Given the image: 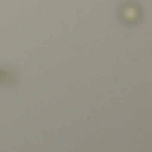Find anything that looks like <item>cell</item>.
Masks as SVG:
<instances>
[{
  "instance_id": "6da1fadb",
  "label": "cell",
  "mask_w": 152,
  "mask_h": 152,
  "mask_svg": "<svg viewBox=\"0 0 152 152\" xmlns=\"http://www.w3.org/2000/svg\"><path fill=\"white\" fill-rule=\"evenodd\" d=\"M119 18L126 24H135L142 18V10L134 1H127L119 8Z\"/></svg>"
}]
</instances>
